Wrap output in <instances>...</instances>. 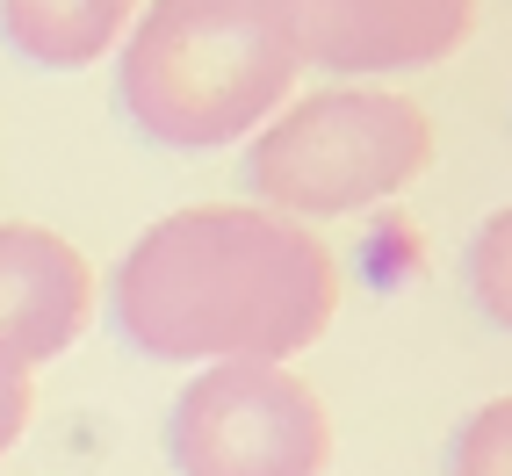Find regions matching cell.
Wrapping results in <instances>:
<instances>
[{
  "mask_svg": "<svg viewBox=\"0 0 512 476\" xmlns=\"http://www.w3.org/2000/svg\"><path fill=\"white\" fill-rule=\"evenodd\" d=\"M339 311V260L311 224L253 202H195L145 224L116 267V332L145 361L289 368Z\"/></svg>",
  "mask_w": 512,
  "mask_h": 476,
  "instance_id": "1",
  "label": "cell"
},
{
  "mask_svg": "<svg viewBox=\"0 0 512 476\" xmlns=\"http://www.w3.org/2000/svg\"><path fill=\"white\" fill-rule=\"evenodd\" d=\"M303 58L275 0H152L116 58L123 116L166 152H217L289 109Z\"/></svg>",
  "mask_w": 512,
  "mask_h": 476,
  "instance_id": "2",
  "label": "cell"
},
{
  "mask_svg": "<svg viewBox=\"0 0 512 476\" xmlns=\"http://www.w3.org/2000/svg\"><path fill=\"white\" fill-rule=\"evenodd\" d=\"M433 166V123L419 101L390 87H318L260 123L246 152V181L260 210L289 224L354 217L404 195Z\"/></svg>",
  "mask_w": 512,
  "mask_h": 476,
  "instance_id": "3",
  "label": "cell"
},
{
  "mask_svg": "<svg viewBox=\"0 0 512 476\" xmlns=\"http://www.w3.org/2000/svg\"><path fill=\"white\" fill-rule=\"evenodd\" d=\"M166 455L181 476H325L332 419L296 368L224 361L174 397Z\"/></svg>",
  "mask_w": 512,
  "mask_h": 476,
  "instance_id": "4",
  "label": "cell"
},
{
  "mask_svg": "<svg viewBox=\"0 0 512 476\" xmlns=\"http://www.w3.org/2000/svg\"><path fill=\"white\" fill-rule=\"evenodd\" d=\"M303 65L339 80L426 73L469 44L484 0H275Z\"/></svg>",
  "mask_w": 512,
  "mask_h": 476,
  "instance_id": "5",
  "label": "cell"
},
{
  "mask_svg": "<svg viewBox=\"0 0 512 476\" xmlns=\"http://www.w3.org/2000/svg\"><path fill=\"white\" fill-rule=\"evenodd\" d=\"M94 275L80 246H65L44 224H0V361L29 368L58 361L87 332Z\"/></svg>",
  "mask_w": 512,
  "mask_h": 476,
  "instance_id": "6",
  "label": "cell"
},
{
  "mask_svg": "<svg viewBox=\"0 0 512 476\" xmlns=\"http://www.w3.org/2000/svg\"><path fill=\"white\" fill-rule=\"evenodd\" d=\"M138 0H0V37L44 73H87L123 51Z\"/></svg>",
  "mask_w": 512,
  "mask_h": 476,
  "instance_id": "7",
  "label": "cell"
},
{
  "mask_svg": "<svg viewBox=\"0 0 512 476\" xmlns=\"http://www.w3.org/2000/svg\"><path fill=\"white\" fill-rule=\"evenodd\" d=\"M462 275H469L476 311H484L498 332H512V202L476 224L469 253H462Z\"/></svg>",
  "mask_w": 512,
  "mask_h": 476,
  "instance_id": "8",
  "label": "cell"
},
{
  "mask_svg": "<svg viewBox=\"0 0 512 476\" xmlns=\"http://www.w3.org/2000/svg\"><path fill=\"white\" fill-rule=\"evenodd\" d=\"M448 476H512V397H491L448 440Z\"/></svg>",
  "mask_w": 512,
  "mask_h": 476,
  "instance_id": "9",
  "label": "cell"
},
{
  "mask_svg": "<svg viewBox=\"0 0 512 476\" xmlns=\"http://www.w3.org/2000/svg\"><path fill=\"white\" fill-rule=\"evenodd\" d=\"M29 397H37V390H29V376H22L15 361H0V455L22 440V426H29Z\"/></svg>",
  "mask_w": 512,
  "mask_h": 476,
  "instance_id": "10",
  "label": "cell"
}]
</instances>
